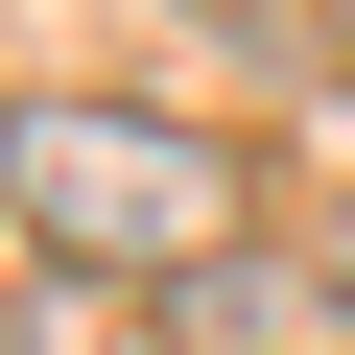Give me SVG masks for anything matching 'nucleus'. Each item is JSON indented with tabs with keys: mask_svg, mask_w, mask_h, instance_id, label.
<instances>
[{
	"mask_svg": "<svg viewBox=\"0 0 355 355\" xmlns=\"http://www.w3.org/2000/svg\"><path fill=\"white\" fill-rule=\"evenodd\" d=\"M0 214L48 261H95V284H190V261H237V166L190 119H142V95H24L0 119Z\"/></svg>",
	"mask_w": 355,
	"mask_h": 355,
	"instance_id": "f257e3e1",
	"label": "nucleus"
},
{
	"mask_svg": "<svg viewBox=\"0 0 355 355\" xmlns=\"http://www.w3.org/2000/svg\"><path fill=\"white\" fill-rule=\"evenodd\" d=\"M0 355H71V331H48V284H0Z\"/></svg>",
	"mask_w": 355,
	"mask_h": 355,
	"instance_id": "f03ea898",
	"label": "nucleus"
}]
</instances>
